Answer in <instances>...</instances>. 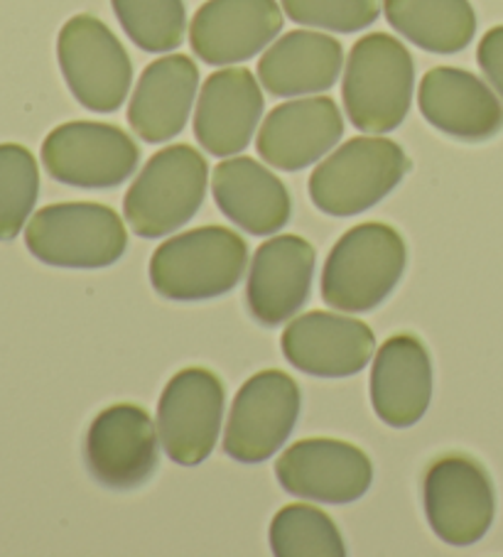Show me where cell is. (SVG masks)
<instances>
[{"instance_id":"obj_1","label":"cell","mask_w":503,"mask_h":557,"mask_svg":"<svg viewBox=\"0 0 503 557\" xmlns=\"http://www.w3.org/2000/svg\"><path fill=\"white\" fill-rule=\"evenodd\" d=\"M408 248L393 226L369 221L346 232L322 271V300L332 310L371 312L401 283Z\"/></svg>"},{"instance_id":"obj_2","label":"cell","mask_w":503,"mask_h":557,"mask_svg":"<svg viewBox=\"0 0 503 557\" xmlns=\"http://www.w3.org/2000/svg\"><path fill=\"white\" fill-rule=\"evenodd\" d=\"M415 89L413 57L401 40L373 33L352 47L342 99L352 126L361 133H391L408 116Z\"/></svg>"},{"instance_id":"obj_3","label":"cell","mask_w":503,"mask_h":557,"mask_svg":"<svg viewBox=\"0 0 503 557\" xmlns=\"http://www.w3.org/2000/svg\"><path fill=\"white\" fill-rule=\"evenodd\" d=\"M248 246L226 226H201L164 242L150 258V283L168 300L199 302L234 290Z\"/></svg>"},{"instance_id":"obj_4","label":"cell","mask_w":503,"mask_h":557,"mask_svg":"<svg viewBox=\"0 0 503 557\" xmlns=\"http://www.w3.org/2000/svg\"><path fill=\"white\" fill-rule=\"evenodd\" d=\"M410 160L391 138H352L319 162L309 199L329 216H356L379 205L408 175Z\"/></svg>"},{"instance_id":"obj_5","label":"cell","mask_w":503,"mask_h":557,"mask_svg":"<svg viewBox=\"0 0 503 557\" xmlns=\"http://www.w3.org/2000/svg\"><path fill=\"white\" fill-rule=\"evenodd\" d=\"M209 165L192 146H170L148 160L123 197V214L140 238H160L195 219L207 195Z\"/></svg>"},{"instance_id":"obj_6","label":"cell","mask_w":503,"mask_h":557,"mask_svg":"<svg viewBox=\"0 0 503 557\" xmlns=\"http://www.w3.org/2000/svg\"><path fill=\"white\" fill-rule=\"evenodd\" d=\"M37 261L70 271H99L125 253L128 234L111 207L96 201H62L37 211L25 232Z\"/></svg>"},{"instance_id":"obj_7","label":"cell","mask_w":503,"mask_h":557,"mask_svg":"<svg viewBox=\"0 0 503 557\" xmlns=\"http://www.w3.org/2000/svg\"><path fill=\"white\" fill-rule=\"evenodd\" d=\"M57 57L64 82L84 109L94 113L119 111L133 84V64L111 27L94 15L66 21Z\"/></svg>"},{"instance_id":"obj_8","label":"cell","mask_w":503,"mask_h":557,"mask_svg":"<svg viewBox=\"0 0 503 557\" xmlns=\"http://www.w3.org/2000/svg\"><path fill=\"white\" fill-rule=\"evenodd\" d=\"M425 516L442 543L469 547L489 533L496 494L487 469L469 455H442L425 472Z\"/></svg>"},{"instance_id":"obj_9","label":"cell","mask_w":503,"mask_h":557,"mask_svg":"<svg viewBox=\"0 0 503 557\" xmlns=\"http://www.w3.org/2000/svg\"><path fill=\"white\" fill-rule=\"evenodd\" d=\"M42 162L50 177L79 189L123 185L140 162L128 133L111 123L72 121L57 126L42 143Z\"/></svg>"},{"instance_id":"obj_10","label":"cell","mask_w":503,"mask_h":557,"mask_svg":"<svg viewBox=\"0 0 503 557\" xmlns=\"http://www.w3.org/2000/svg\"><path fill=\"white\" fill-rule=\"evenodd\" d=\"M299 388L285 371H260L238 388L224 432V453L241 465L268 462L299 418Z\"/></svg>"},{"instance_id":"obj_11","label":"cell","mask_w":503,"mask_h":557,"mask_svg":"<svg viewBox=\"0 0 503 557\" xmlns=\"http://www.w3.org/2000/svg\"><path fill=\"white\" fill-rule=\"evenodd\" d=\"M224 383L209 369H182L168 381L158 406V432L172 462L199 467L211 455L224 418Z\"/></svg>"},{"instance_id":"obj_12","label":"cell","mask_w":503,"mask_h":557,"mask_svg":"<svg viewBox=\"0 0 503 557\" xmlns=\"http://www.w3.org/2000/svg\"><path fill=\"white\" fill-rule=\"evenodd\" d=\"M160 432L155 430L150 412L119 403L101 410L86 432L84 457L91 476L106 488L143 486L160 462Z\"/></svg>"},{"instance_id":"obj_13","label":"cell","mask_w":503,"mask_h":557,"mask_svg":"<svg viewBox=\"0 0 503 557\" xmlns=\"http://www.w3.org/2000/svg\"><path fill=\"white\" fill-rule=\"evenodd\" d=\"M280 486L287 494L317 504L344 506L369 492L373 465L369 455L352 442L309 437L287 447L275 462Z\"/></svg>"},{"instance_id":"obj_14","label":"cell","mask_w":503,"mask_h":557,"mask_svg":"<svg viewBox=\"0 0 503 557\" xmlns=\"http://www.w3.org/2000/svg\"><path fill=\"white\" fill-rule=\"evenodd\" d=\"M287 363L319 379H346L369 367L376 351L371 326L346 314L307 312L280 337Z\"/></svg>"},{"instance_id":"obj_15","label":"cell","mask_w":503,"mask_h":557,"mask_svg":"<svg viewBox=\"0 0 503 557\" xmlns=\"http://www.w3.org/2000/svg\"><path fill=\"white\" fill-rule=\"evenodd\" d=\"M280 30L278 0H207L192 21L189 45L201 62L229 66L263 52Z\"/></svg>"},{"instance_id":"obj_16","label":"cell","mask_w":503,"mask_h":557,"mask_svg":"<svg viewBox=\"0 0 503 557\" xmlns=\"http://www.w3.org/2000/svg\"><path fill=\"white\" fill-rule=\"evenodd\" d=\"M317 253L303 236L283 234L258 246L248 271L246 302L263 326L287 322L303 310L315 281Z\"/></svg>"},{"instance_id":"obj_17","label":"cell","mask_w":503,"mask_h":557,"mask_svg":"<svg viewBox=\"0 0 503 557\" xmlns=\"http://www.w3.org/2000/svg\"><path fill=\"white\" fill-rule=\"evenodd\" d=\"M344 136V121L329 96L275 106L258 131L256 148L270 168L299 172L324 158Z\"/></svg>"},{"instance_id":"obj_18","label":"cell","mask_w":503,"mask_h":557,"mask_svg":"<svg viewBox=\"0 0 503 557\" xmlns=\"http://www.w3.org/2000/svg\"><path fill=\"white\" fill-rule=\"evenodd\" d=\"M263 91L254 72L244 66L214 72L201 86L195 111V136L214 158L244 152L263 116Z\"/></svg>"},{"instance_id":"obj_19","label":"cell","mask_w":503,"mask_h":557,"mask_svg":"<svg viewBox=\"0 0 503 557\" xmlns=\"http://www.w3.org/2000/svg\"><path fill=\"white\" fill-rule=\"evenodd\" d=\"M418 106L425 121L444 136L481 143L503 131V103L477 74L434 66L422 76Z\"/></svg>"},{"instance_id":"obj_20","label":"cell","mask_w":503,"mask_h":557,"mask_svg":"<svg viewBox=\"0 0 503 557\" xmlns=\"http://www.w3.org/2000/svg\"><path fill=\"white\" fill-rule=\"evenodd\" d=\"M432 398V361L413 334H395L376 354L371 369V403L376 416L391 428H413L425 418Z\"/></svg>"},{"instance_id":"obj_21","label":"cell","mask_w":503,"mask_h":557,"mask_svg":"<svg viewBox=\"0 0 503 557\" xmlns=\"http://www.w3.org/2000/svg\"><path fill=\"white\" fill-rule=\"evenodd\" d=\"M199 70L187 54H168L140 74L128 106V123L145 143L180 136L195 106Z\"/></svg>"},{"instance_id":"obj_22","label":"cell","mask_w":503,"mask_h":557,"mask_svg":"<svg viewBox=\"0 0 503 557\" xmlns=\"http://www.w3.org/2000/svg\"><path fill=\"white\" fill-rule=\"evenodd\" d=\"M214 201L221 214L254 236L283 232L293 216V199L268 168L254 158H231L214 168Z\"/></svg>"},{"instance_id":"obj_23","label":"cell","mask_w":503,"mask_h":557,"mask_svg":"<svg viewBox=\"0 0 503 557\" xmlns=\"http://www.w3.org/2000/svg\"><path fill=\"white\" fill-rule=\"evenodd\" d=\"M344 64V47L332 35L293 30L280 37L258 60V79L278 99L329 91Z\"/></svg>"},{"instance_id":"obj_24","label":"cell","mask_w":503,"mask_h":557,"mask_svg":"<svg viewBox=\"0 0 503 557\" xmlns=\"http://www.w3.org/2000/svg\"><path fill=\"white\" fill-rule=\"evenodd\" d=\"M383 11L395 33L432 54L467 50L477 33L469 0H383Z\"/></svg>"},{"instance_id":"obj_25","label":"cell","mask_w":503,"mask_h":557,"mask_svg":"<svg viewBox=\"0 0 503 557\" xmlns=\"http://www.w3.org/2000/svg\"><path fill=\"white\" fill-rule=\"evenodd\" d=\"M270 550L278 557H344L340 528L322 508L293 504L280 508L270 523Z\"/></svg>"},{"instance_id":"obj_26","label":"cell","mask_w":503,"mask_h":557,"mask_svg":"<svg viewBox=\"0 0 503 557\" xmlns=\"http://www.w3.org/2000/svg\"><path fill=\"white\" fill-rule=\"evenodd\" d=\"M125 35L143 52L164 54L185 40L187 11L182 0H111Z\"/></svg>"},{"instance_id":"obj_27","label":"cell","mask_w":503,"mask_h":557,"mask_svg":"<svg viewBox=\"0 0 503 557\" xmlns=\"http://www.w3.org/2000/svg\"><path fill=\"white\" fill-rule=\"evenodd\" d=\"M40 195V170L27 148L0 146V242H13L23 232Z\"/></svg>"},{"instance_id":"obj_28","label":"cell","mask_w":503,"mask_h":557,"mask_svg":"<svg viewBox=\"0 0 503 557\" xmlns=\"http://www.w3.org/2000/svg\"><path fill=\"white\" fill-rule=\"evenodd\" d=\"M381 3L383 0H283V11L297 25L352 35L379 21Z\"/></svg>"},{"instance_id":"obj_29","label":"cell","mask_w":503,"mask_h":557,"mask_svg":"<svg viewBox=\"0 0 503 557\" xmlns=\"http://www.w3.org/2000/svg\"><path fill=\"white\" fill-rule=\"evenodd\" d=\"M477 62L481 72L487 74L493 89L503 99V25L491 27V30L481 37Z\"/></svg>"}]
</instances>
